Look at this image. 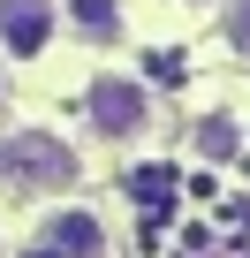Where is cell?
I'll list each match as a JSON object with an SVG mask.
<instances>
[{"label": "cell", "mask_w": 250, "mask_h": 258, "mask_svg": "<svg viewBox=\"0 0 250 258\" xmlns=\"http://www.w3.org/2000/svg\"><path fill=\"white\" fill-rule=\"evenodd\" d=\"M76 182V152L61 137H46V129H23V137L0 145V190H16V198H53Z\"/></svg>", "instance_id": "6da1fadb"}, {"label": "cell", "mask_w": 250, "mask_h": 258, "mask_svg": "<svg viewBox=\"0 0 250 258\" xmlns=\"http://www.w3.org/2000/svg\"><path fill=\"white\" fill-rule=\"evenodd\" d=\"M84 114H91V129H99V137H144V84L137 76H99L91 91H84Z\"/></svg>", "instance_id": "7a4b0ae2"}, {"label": "cell", "mask_w": 250, "mask_h": 258, "mask_svg": "<svg viewBox=\"0 0 250 258\" xmlns=\"http://www.w3.org/2000/svg\"><path fill=\"white\" fill-rule=\"evenodd\" d=\"M53 23H61V8L53 0H0V46L8 53H46V38H53Z\"/></svg>", "instance_id": "3957f363"}, {"label": "cell", "mask_w": 250, "mask_h": 258, "mask_svg": "<svg viewBox=\"0 0 250 258\" xmlns=\"http://www.w3.org/2000/svg\"><path fill=\"white\" fill-rule=\"evenodd\" d=\"M38 243H46L53 258H106V228H99L91 213H53Z\"/></svg>", "instance_id": "277c9868"}, {"label": "cell", "mask_w": 250, "mask_h": 258, "mask_svg": "<svg viewBox=\"0 0 250 258\" xmlns=\"http://www.w3.org/2000/svg\"><path fill=\"white\" fill-rule=\"evenodd\" d=\"M61 16H68L76 38H91V46L121 38V0H61Z\"/></svg>", "instance_id": "5b68a950"}, {"label": "cell", "mask_w": 250, "mask_h": 258, "mask_svg": "<svg viewBox=\"0 0 250 258\" xmlns=\"http://www.w3.org/2000/svg\"><path fill=\"white\" fill-rule=\"evenodd\" d=\"M197 152H205V160H227V152H235V121H220V114L197 121Z\"/></svg>", "instance_id": "8992f818"}, {"label": "cell", "mask_w": 250, "mask_h": 258, "mask_svg": "<svg viewBox=\"0 0 250 258\" xmlns=\"http://www.w3.org/2000/svg\"><path fill=\"white\" fill-rule=\"evenodd\" d=\"M220 31H227V46L250 61V0H227V23H220Z\"/></svg>", "instance_id": "52a82bcc"}, {"label": "cell", "mask_w": 250, "mask_h": 258, "mask_svg": "<svg viewBox=\"0 0 250 258\" xmlns=\"http://www.w3.org/2000/svg\"><path fill=\"white\" fill-rule=\"evenodd\" d=\"M23 258H53V250H46V243H38V250H23Z\"/></svg>", "instance_id": "ba28073f"}, {"label": "cell", "mask_w": 250, "mask_h": 258, "mask_svg": "<svg viewBox=\"0 0 250 258\" xmlns=\"http://www.w3.org/2000/svg\"><path fill=\"white\" fill-rule=\"evenodd\" d=\"M190 8H205V0H190Z\"/></svg>", "instance_id": "9c48e42d"}]
</instances>
